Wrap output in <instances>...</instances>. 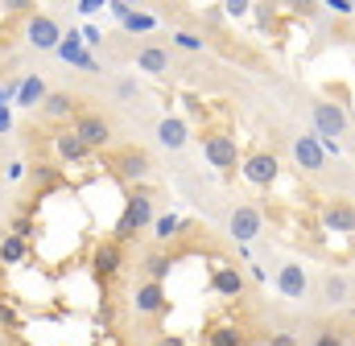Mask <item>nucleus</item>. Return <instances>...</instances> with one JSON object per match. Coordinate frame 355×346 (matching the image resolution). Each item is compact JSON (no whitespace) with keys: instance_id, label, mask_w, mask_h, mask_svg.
Returning a JSON list of instances; mask_svg holds the SVG:
<instances>
[{"instance_id":"nucleus-1","label":"nucleus","mask_w":355,"mask_h":346,"mask_svg":"<svg viewBox=\"0 0 355 346\" xmlns=\"http://www.w3.org/2000/svg\"><path fill=\"white\" fill-rule=\"evenodd\" d=\"M310 120H314V136L322 140L327 157H339L343 136L352 132V111L347 103H335L331 95H314L310 99Z\"/></svg>"},{"instance_id":"nucleus-2","label":"nucleus","mask_w":355,"mask_h":346,"mask_svg":"<svg viewBox=\"0 0 355 346\" xmlns=\"http://www.w3.org/2000/svg\"><path fill=\"white\" fill-rule=\"evenodd\" d=\"M153 219H157V198H153V190L128 185L124 215H120V223H116V244H128V239L145 235V231L153 227Z\"/></svg>"},{"instance_id":"nucleus-3","label":"nucleus","mask_w":355,"mask_h":346,"mask_svg":"<svg viewBox=\"0 0 355 346\" xmlns=\"http://www.w3.org/2000/svg\"><path fill=\"white\" fill-rule=\"evenodd\" d=\"M198 140H202V153H207V161L223 173V177H232V173L240 170V161H244V157H240V149H236V136H232L227 128H207Z\"/></svg>"},{"instance_id":"nucleus-4","label":"nucleus","mask_w":355,"mask_h":346,"mask_svg":"<svg viewBox=\"0 0 355 346\" xmlns=\"http://www.w3.org/2000/svg\"><path fill=\"white\" fill-rule=\"evenodd\" d=\"M107 170L116 173L124 185H137V181H145V177L153 173V157H149V149H141V145H124V149L107 153Z\"/></svg>"},{"instance_id":"nucleus-5","label":"nucleus","mask_w":355,"mask_h":346,"mask_svg":"<svg viewBox=\"0 0 355 346\" xmlns=\"http://www.w3.org/2000/svg\"><path fill=\"white\" fill-rule=\"evenodd\" d=\"M240 173H244L248 185H257V190H272V185L281 181V157H277L272 149H248L244 161H240Z\"/></svg>"},{"instance_id":"nucleus-6","label":"nucleus","mask_w":355,"mask_h":346,"mask_svg":"<svg viewBox=\"0 0 355 346\" xmlns=\"http://www.w3.org/2000/svg\"><path fill=\"white\" fill-rule=\"evenodd\" d=\"M62 25L50 17V12H29L25 17V42H29V50H37V54H58V46H62Z\"/></svg>"},{"instance_id":"nucleus-7","label":"nucleus","mask_w":355,"mask_h":346,"mask_svg":"<svg viewBox=\"0 0 355 346\" xmlns=\"http://www.w3.org/2000/svg\"><path fill=\"white\" fill-rule=\"evenodd\" d=\"M71 132L87 145L91 153L95 149H107L112 145V120L103 116V111H91V107H83L79 116H75V124H71Z\"/></svg>"},{"instance_id":"nucleus-8","label":"nucleus","mask_w":355,"mask_h":346,"mask_svg":"<svg viewBox=\"0 0 355 346\" xmlns=\"http://www.w3.org/2000/svg\"><path fill=\"white\" fill-rule=\"evenodd\" d=\"M277 293L285 297V301H306L310 297V289H314V280H310V268L302 264V260H285L281 268H277Z\"/></svg>"},{"instance_id":"nucleus-9","label":"nucleus","mask_w":355,"mask_h":346,"mask_svg":"<svg viewBox=\"0 0 355 346\" xmlns=\"http://www.w3.org/2000/svg\"><path fill=\"white\" fill-rule=\"evenodd\" d=\"M289 149H293V165H297V173L318 177V173L327 170V149H322V140L314 136V128H310V132H297Z\"/></svg>"},{"instance_id":"nucleus-10","label":"nucleus","mask_w":355,"mask_h":346,"mask_svg":"<svg viewBox=\"0 0 355 346\" xmlns=\"http://www.w3.org/2000/svg\"><path fill=\"white\" fill-rule=\"evenodd\" d=\"M227 231H232V239H236V244H252V239L265 231V215H261V206L240 202V206L227 215Z\"/></svg>"},{"instance_id":"nucleus-11","label":"nucleus","mask_w":355,"mask_h":346,"mask_svg":"<svg viewBox=\"0 0 355 346\" xmlns=\"http://www.w3.org/2000/svg\"><path fill=\"white\" fill-rule=\"evenodd\" d=\"M132 309H137L141 318H157V313H166V309H170L166 284H157V280H141V284L132 289Z\"/></svg>"},{"instance_id":"nucleus-12","label":"nucleus","mask_w":355,"mask_h":346,"mask_svg":"<svg viewBox=\"0 0 355 346\" xmlns=\"http://www.w3.org/2000/svg\"><path fill=\"white\" fill-rule=\"evenodd\" d=\"M318 301H322V305H331V309L352 305V280H347L339 268L322 272V276H318Z\"/></svg>"},{"instance_id":"nucleus-13","label":"nucleus","mask_w":355,"mask_h":346,"mask_svg":"<svg viewBox=\"0 0 355 346\" xmlns=\"http://www.w3.org/2000/svg\"><path fill=\"white\" fill-rule=\"evenodd\" d=\"M322 227L335 235H355V206L347 198H331L322 202Z\"/></svg>"},{"instance_id":"nucleus-14","label":"nucleus","mask_w":355,"mask_h":346,"mask_svg":"<svg viewBox=\"0 0 355 346\" xmlns=\"http://www.w3.org/2000/svg\"><path fill=\"white\" fill-rule=\"evenodd\" d=\"M132 62H137V71H145V75H153V79H166V75L174 71V58H170L166 46H141V50L132 54Z\"/></svg>"},{"instance_id":"nucleus-15","label":"nucleus","mask_w":355,"mask_h":346,"mask_svg":"<svg viewBox=\"0 0 355 346\" xmlns=\"http://www.w3.org/2000/svg\"><path fill=\"white\" fill-rule=\"evenodd\" d=\"M186 140H190V128H186L182 116H166V120H157V145H162V149L178 153V149H186Z\"/></svg>"},{"instance_id":"nucleus-16","label":"nucleus","mask_w":355,"mask_h":346,"mask_svg":"<svg viewBox=\"0 0 355 346\" xmlns=\"http://www.w3.org/2000/svg\"><path fill=\"white\" fill-rule=\"evenodd\" d=\"M83 107H79V99L71 95V91H50L46 95V103H42V116L46 120H75Z\"/></svg>"},{"instance_id":"nucleus-17","label":"nucleus","mask_w":355,"mask_h":346,"mask_svg":"<svg viewBox=\"0 0 355 346\" xmlns=\"http://www.w3.org/2000/svg\"><path fill=\"white\" fill-rule=\"evenodd\" d=\"M182 231H186V223L178 219L174 210H157V219H153V227H149V239H153L157 248H170Z\"/></svg>"},{"instance_id":"nucleus-18","label":"nucleus","mask_w":355,"mask_h":346,"mask_svg":"<svg viewBox=\"0 0 355 346\" xmlns=\"http://www.w3.org/2000/svg\"><path fill=\"white\" fill-rule=\"evenodd\" d=\"M58 58H62V62H71V66L95 71V58H91V50L83 46V33H75V29L62 37V46H58Z\"/></svg>"},{"instance_id":"nucleus-19","label":"nucleus","mask_w":355,"mask_h":346,"mask_svg":"<svg viewBox=\"0 0 355 346\" xmlns=\"http://www.w3.org/2000/svg\"><path fill=\"white\" fill-rule=\"evenodd\" d=\"M211 289H215L219 297H232V301L244 297V289H248V284H244V268H215V272H211Z\"/></svg>"},{"instance_id":"nucleus-20","label":"nucleus","mask_w":355,"mask_h":346,"mask_svg":"<svg viewBox=\"0 0 355 346\" xmlns=\"http://www.w3.org/2000/svg\"><path fill=\"white\" fill-rule=\"evenodd\" d=\"M91 268H95V276H116L120 272V244L116 239H107V244H99L95 248V256H91Z\"/></svg>"},{"instance_id":"nucleus-21","label":"nucleus","mask_w":355,"mask_h":346,"mask_svg":"<svg viewBox=\"0 0 355 346\" xmlns=\"http://www.w3.org/2000/svg\"><path fill=\"white\" fill-rule=\"evenodd\" d=\"M174 272V256L166 252V248H157L153 244V252H145V280H157V284H166V276Z\"/></svg>"},{"instance_id":"nucleus-22","label":"nucleus","mask_w":355,"mask_h":346,"mask_svg":"<svg viewBox=\"0 0 355 346\" xmlns=\"http://www.w3.org/2000/svg\"><path fill=\"white\" fill-rule=\"evenodd\" d=\"M54 149H58V157H62V161H71V165H79V161H87V157H91V149L75 136V132H71V128L54 136Z\"/></svg>"},{"instance_id":"nucleus-23","label":"nucleus","mask_w":355,"mask_h":346,"mask_svg":"<svg viewBox=\"0 0 355 346\" xmlns=\"http://www.w3.org/2000/svg\"><path fill=\"white\" fill-rule=\"evenodd\" d=\"M46 95H50V86H46L42 75H25V79H21V91H17V103H21V107H42Z\"/></svg>"},{"instance_id":"nucleus-24","label":"nucleus","mask_w":355,"mask_h":346,"mask_svg":"<svg viewBox=\"0 0 355 346\" xmlns=\"http://www.w3.org/2000/svg\"><path fill=\"white\" fill-rule=\"evenodd\" d=\"M207 346H248V334L240 326H215L207 334Z\"/></svg>"},{"instance_id":"nucleus-25","label":"nucleus","mask_w":355,"mask_h":346,"mask_svg":"<svg viewBox=\"0 0 355 346\" xmlns=\"http://www.w3.org/2000/svg\"><path fill=\"white\" fill-rule=\"evenodd\" d=\"M170 46L186 50V54H202V50H207V37H198V33H190V29H174Z\"/></svg>"},{"instance_id":"nucleus-26","label":"nucleus","mask_w":355,"mask_h":346,"mask_svg":"<svg viewBox=\"0 0 355 346\" xmlns=\"http://www.w3.org/2000/svg\"><path fill=\"white\" fill-rule=\"evenodd\" d=\"M310 346H347V334H343L339 326H318L314 338H310Z\"/></svg>"},{"instance_id":"nucleus-27","label":"nucleus","mask_w":355,"mask_h":346,"mask_svg":"<svg viewBox=\"0 0 355 346\" xmlns=\"http://www.w3.org/2000/svg\"><path fill=\"white\" fill-rule=\"evenodd\" d=\"M21 256H25V239L4 235V239H0V260H4V264H17Z\"/></svg>"},{"instance_id":"nucleus-28","label":"nucleus","mask_w":355,"mask_h":346,"mask_svg":"<svg viewBox=\"0 0 355 346\" xmlns=\"http://www.w3.org/2000/svg\"><path fill=\"white\" fill-rule=\"evenodd\" d=\"M128 33H149V29H157V17L153 12H132L128 21H120Z\"/></svg>"},{"instance_id":"nucleus-29","label":"nucleus","mask_w":355,"mask_h":346,"mask_svg":"<svg viewBox=\"0 0 355 346\" xmlns=\"http://www.w3.org/2000/svg\"><path fill=\"white\" fill-rule=\"evenodd\" d=\"M248 12H252L248 0H227V4H223V17H232V21H240V17H248Z\"/></svg>"},{"instance_id":"nucleus-30","label":"nucleus","mask_w":355,"mask_h":346,"mask_svg":"<svg viewBox=\"0 0 355 346\" xmlns=\"http://www.w3.org/2000/svg\"><path fill=\"white\" fill-rule=\"evenodd\" d=\"M54 181H58L54 165H33V185H54Z\"/></svg>"},{"instance_id":"nucleus-31","label":"nucleus","mask_w":355,"mask_h":346,"mask_svg":"<svg viewBox=\"0 0 355 346\" xmlns=\"http://www.w3.org/2000/svg\"><path fill=\"white\" fill-rule=\"evenodd\" d=\"M268 346H302V343H297V334H289V330H277V334H268Z\"/></svg>"},{"instance_id":"nucleus-32","label":"nucleus","mask_w":355,"mask_h":346,"mask_svg":"<svg viewBox=\"0 0 355 346\" xmlns=\"http://www.w3.org/2000/svg\"><path fill=\"white\" fill-rule=\"evenodd\" d=\"M327 8L339 17H355V0H327Z\"/></svg>"},{"instance_id":"nucleus-33","label":"nucleus","mask_w":355,"mask_h":346,"mask_svg":"<svg viewBox=\"0 0 355 346\" xmlns=\"http://www.w3.org/2000/svg\"><path fill=\"white\" fill-rule=\"evenodd\" d=\"M12 235H17V239H29V235H33V223H29L25 215H21V219H12Z\"/></svg>"},{"instance_id":"nucleus-34","label":"nucleus","mask_w":355,"mask_h":346,"mask_svg":"<svg viewBox=\"0 0 355 346\" xmlns=\"http://www.w3.org/2000/svg\"><path fill=\"white\" fill-rule=\"evenodd\" d=\"M83 46H87V50H99V46H103V33H99L95 25H87V29H83Z\"/></svg>"},{"instance_id":"nucleus-35","label":"nucleus","mask_w":355,"mask_h":346,"mask_svg":"<svg viewBox=\"0 0 355 346\" xmlns=\"http://www.w3.org/2000/svg\"><path fill=\"white\" fill-rule=\"evenodd\" d=\"M112 17H116V21H128V17H132V4H128V0H112Z\"/></svg>"},{"instance_id":"nucleus-36","label":"nucleus","mask_w":355,"mask_h":346,"mask_svg":"<svg viewBox=\"0 0 355 346\" xmlns=\"http://www.w3.org/2000/svg\"><path fill=\"white\" fill-rule=\"evenodd\" d=\"M99 8H103V0H79V12H83V17H95Z\"/></svg>"},{"instance_id":"nucleus-37","label":"nucleus","mask_w":355,"mask_h":346,"mask_svg":"<svg viewBox=\"0 0 355 346\" xmlns=\"http://www.w3.org/2000/svg\"><path fill=\"white\" fill-rule=\"evenodd\" d=\"M116 95H120V99H132V95H141V91H137V83L124 79V83H116Z\"/></svg>"},{"instance_id":"nucleus-38","label":"nucleus","mask_w":355,"mask_h":346,"mask_svg":"<svg viewBox=\"0 0 355 346\" xmlns=\"http://www.w3.org/2000/svg\"><path fill=\"white\" fill-rule=\"evenodd\" d=\"M25 165H21V161H12V165H8V170H4V177H8V181H21V177H25Z\"/></svg>"},{"instance_id":"nucleus-39","label":"nucleus","mask_w":355,"mask_h":346,"mask_svg":"<svg viewBox=\"0 0 355 346\" xmlns=\"http://www.w3.org/2000/svg\"><path fill=\"white\" fill-rule=\"evenodd\" d=\"M248 276H252L257 284H265V280H268V272H265V268H261V264H248Z\"/></svg>"},{"instance_id":"nucleus-40","label":"nucleus","mask_w":355,"mask_h":346,"mask_svg":"<svg viewBox=\"0 0 355 346\" xmlns=\"http://www.w3.org/2000/svg\"><path fill=\"white\" fill-rule=\"evenodd\" d=\"M157 346H186V338H182V334H162Z\"/></svg>"},{"instance_id":"nucleus-41","label":"nucleus","mask_w":355,"mask_h":346,"mask_svg":"<svg viewBox=\"0 0 355 346\" xmlns=\"http://www.w3.org/2000/svg\"><path fill=\"white\" fill-rule=\"evenodd\" d=\"M0 132H12V111L8 107H0Z\"/></svg>"},{"instance_id":"nucleus-42","label":"nucleus","mask_w":355,"mask_h":346,"mask_svg":"<svg viewBox=\"0 0 355 346\" xmlns=\"http://www.w3.org/2000/svg\"><path fill=\"white\" fill-rule=\"evenodd\" d=\"M352 322H355V309H352Z\"/></svg>"}]
</instances>
